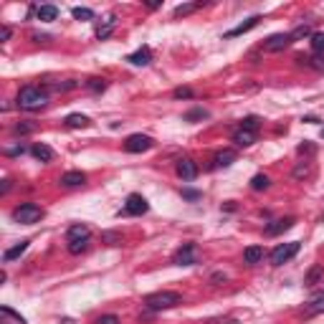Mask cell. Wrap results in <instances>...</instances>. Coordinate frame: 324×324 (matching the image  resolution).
<instances>
[{
	"mask_svg": "<svg viewBox=\"0 0 324 324\" xmlns=\"http://www.w3.org/2000/svg\"><path fill=\"white\" fill-rule=\"evenodd\" d=\"M84 183H86V175L81 170H71V172L61 175V185L64 188H81Z\"/></svg>",
	"mask_w": 324,
	"mask_h": 324,
	"instance_id": "obj_13",
	"label": "cell"
},
{
	"mask_svg": "<svg viewBox=\"0 0 324 324\" xmlns=\"http://www.w3.org/2000/svg\"><path fill=\"white\" fill-rule=\"evenodd\" d=\"M36 18L43 21V23H51V21L58 18V8L56 5H40V8H36Z\"/></svg>",
	"mask_w": 324,
	"mask_h": 324,
	"instance_id": "obj_18",
	"label": "cell"
},
{
	"mask_svg": "<svg viewBox=\"0 0 324 324\" xmlns=\"http://www.w3.org/2000/svg\"><path fill=\"white\" fill-rule=\"evenodd\" d=\"M26 152V147H13V150H5V155L8 157H15V155H23Z\"/></svg>",
	"mask_w": 324,
	"mask_h": 324,
	"instance_id": "obj_40",
	"label": "cell"
},
{
	"mask_svg": "<svg viewBox=\"0 0 324 324\" xmlns=\"http://www.w3.org/2000/svg\"><path fill=\"white\" fill-rule=\"evenodd\" d=\"M183 198L185 200H200V193L198 190H190V188H183Z\"/></svg>",
	"mask_w": 324,
	"mask_h": 324,
	"instance_id": "obj_36",
	"label": "cell"
},
{
	"mask_svg": "<svg viewBox=\"0 0 324 324\" xmlns=\"http://www.w3.org/2000/svg\"><path fill=\"white\" fill-rule=\"evenodd\" d=\"M31 155H33L38 162H51V160H53V150H51L48 145H40V142L31 147Z\"/></svg>",
	"mask_w": 324,
	"mask_h": 324,
	"instance_id": "obj_19",
	"label": "cell"
},
{
	"mask_svg": "<svg viewBox=\"0 0 324 324\" xmlns=\"http://www.w3.org/2000/svg\"><path fill=\"white\" fill-rule=\"evenodd\" d=\"M307 175H309V167L307 165H301V167L294 170V177H307Z\"/></svg>",
	"mask_w": 324,
	"mask_h": 324,
	"instance_id": "obj_38",
	"label": "cell"
},
{
	"mask_svg": "<svg viewBox=\"0 0 324 324\" xmlns=\"http://www.w3.org/2000/svg\"><path fill=\"white\" fill-rule=\"evenodd\" d=\"M10 33H13V31H10L8 26H3V28H0V38H3V43H5V40L10 38Z\"/></svg>",
	"mask_w": 324,
	"mask_h": 324,
	"instance_id": "obj_41",
	"label": "cell"
},
{
	"mask_svg": "<svg viewBox=\"0 0 324 324\" xmlns=\"http://www.w3.org/2000/svg\"><path fill=\"white\" fill-rule=\"evenodd\" d=\"M233 142L238 145V147H251L253 142H256V132H248V129H236L233 132Z\"/></svg>",
	"mask_w": 324,
	"mask_h": 324,
	"instance_id": "obj_17",
	"label": "cell"
},
{
	"mask_svg": "<svg viewBox=\"0 0 324 324\" xmlns=\"http://www.w3.org/2000/svg\"><path fill=\"white\" fill-rule=\"evenodd\" d=\"M301 121H309V124H317V121H319V119H317V117H304V119H301Z\"/></svg>",
	"mask_w": 324,
	"mask_h": 324,
	"instance_id": "obj_44",
	"label": "cell"
},
{
	"mask_svg": "<svg viewBox=\"0 0 324 324\" xmlns=\"http://www.w3.org/2000/svg\"><path fill=\"white\" fill-rule=\"evenodd\" d=\"M258 124H261V119H258L256 114H251V117H246V119H241V129H248V132H256V129H258Z\"/></svg>",
	"mask_w": 324,
	"mask_h": 324,
	"instance_id": "obj_29",
	"label": "cell"
},
{
	"mask_svg": "<svg viewBox=\"0 0 324 324\" xmlns=\"http://www.w3.org/2000/svg\"><path fill=\"white\" fill-rule=\"evenodd\" d=\"M258 21H261V15H251V18H248L246 23H241V26H236L233 31H228V33H226L223 38H236V36H243V33H248L251 28H256V26H258Z\"/></svg>",
	"mask_w": 324,
	"mask_h": 324,
	"instance_id": "obj_14",
	"label": "cell"
},
{
	"mask_svg": "<svg viewBox=\"0 0 324 324\" xmlns=\"http://www.w3.org/2000/svg\"><path fill=\"white\" fill-rule=\"evenodd\" d=\"M322 139H324V129H322Z\"/></svg>",
	"mask_w": 324,
	"mask_h": 324,
	"instance_id": "obj_45",
	"label": "cell"
},
{
	"mask_svg": "<svg viewBox=\"0 0 324 324\" xmlns=\"http://www.w3.org/2000/svg\"><path fill=\"white\" fill-rule=\"evenodd\" d=\"M127 61H129L132 66H147V64L152 61V51H150V46L137 48L134 53H129V56H127Z\"/></svg>",
	"mask_w": 324,
	"mask_h": 324,
	"instance_id": "obj_10",
	"label": "cell"
},
{
	"mask_svg": "<svg viewBox=\"0 0 324 324\" xmlns=\"http://www.w3.org/2000/svg\"><path fill=\"white\" fill-rule=\"evenodd\" d=\"M99 324H119V319H117L114 314H107V317H102V319H99Z\"/></svg>",
	"mask_w": 324,
	"mask_h": 324,
	"instance_id": "obj_39",
	"label": "cell"
},
{
	"mask_svg": "<svg viewBox=\"0 0 324 324\" xmlns=\"http://www.w3.org/2000/svg\"><path fill=\"white\" fill-rule=\"evenodd\" d=\"M183 304V296L177 291H155L150 296H145V307L152 312H162V309H175Z\"/></svg>",
	"mask_w": 324,
	"mask_h": 324,
	"instance_id": "obj_2",
	"label": "cell"
},
{
	"mask_svg": "<svg viewBox=\"0 0 324 324\" xmlns=\"http://www.w3.org/2000/svg\"><path fill=\"white\" fill-rule=\"evenodd\" d=\"M322 218H324V215H322Z\"/></svg>",
	"mask_w": 324,
	"mask_h": 324,
	"instance_id": "obj_46",
	"label": "cell"
},
{
	"mask_svg": "<svg viewBox=\"0 0 324 324\" xmlns=\"http://www.w3.org/2000/svg\"><path fill=\"white\" fill-rule=\"evenodd\" d=\"M319 279H324V266L314 264V266L307 271V276H304V286H314V284H319Z\"/></svg>",
	"mask_w": 324,
	"mask_h": 324,
	"instance_id": "obj_21",
	"label": "cell"
},
{
	"mask_svg": "<svg viewBox=\"0 0 324 324\" xmlns=\"http://www.w3.org/2000/svg\"><path fill=\"white\" fill-rule=\"evenodd\" d=\"M71 15H74V18H76V21H91V18H94V10H91V8H74V10H71Z\"/></svg>",
	"mask_w": 324,
	"mask_h": 324,
	"instance_id": "obj_27",
	"label": "cell"
},
{
	"mask_svg": "<svg viewBox=\"0 0 324 324\" xmlns=\"http://www.w3.org/2000/svg\"><path fill=\"white\" fill-rule=\"evenodd\" d=\"M28 243L31 241H21L18 246H13V248H8L5 253H3V261L5 264H10V261H15V258H21L23 253H26V248H28Z\"/></svg>",
	"mask_w": 324,
	"mask_h": 324,
	"instance_id": "obj_20",
	"label": "cell"
},
{
	"mask_svg": "<svg viewBox=\"0 0 324 324\" xmlns=\"http://www.w3.org/2000/svg\"><path fill=\"white\" fill-rule=\"evenodd\" d=\"M152 145H155V139H152L150 134H142V132H137V134H129V137L124 139V150H127V152H132V155L147 152Z\"/></svg>",
	"mask_w": 324,
	"mask_h": 324,
	"instance_id": "obj_5",
	"label": "cell"
},
{
	"mask_svg": "<svg viewBox=\"0 0 324 324\" xmlns=\"http://www.w3.org/2000/svg\"><path fill=\"white\" fill-rule=\"evenodd\" d=\"M299 253V241H289V243H279L274 251H271V266H284L286 261H291L294 256Z\"/></svg>",
	"mask_w": 324,
	"mask_h": 324,
	"instance_id": "obj_4",
	"label": "cell"
},
{
	"mask_svg": "<svg viewBox=\"0 0 324 324\" xmlns=\"http://www.w3.org/2000/svg\"><path fill=\"white\" fill-rule=\"evenodd\" d=\"M86 251V241H76V243H69V253H74V256H79Z\"/></svg>",
	"mask_w": 324,
	"mask_h": 324,
	"instance_id": "obj_35",
	"label": "cell"
},
{
	"mask_svg": "<svg viewBox=\"0 0 324 324\" xmlns=\"http://www.w3.org/2000/svg\"><path fill=\"white\" fill-rule=\"evenodd\" d=\"M213 162H215V167H228V165L236 162V152L233 150H223V152H218L213 157Z\"/></svg>",
	"mask_w": 324,
	"mask_h": 324,
	"instance_id": "obj_25",
	"label": "cell"
},
{
	"mask_svg": "<svg viewBox=\"0 0 324 324\" xmlns=\"http://www.w3.org/2000/svg\"><path fill=\"white\" fill-rule=\"evenodd\" d=\"M294 223H296V218H279V220H274V223L266 226V236H279L284 231H289Z\"/></svg>",
	"mask_w": 324,
	"mask_h": 324,
	"instance_id": "obj_12",
	"label": "cell"
},
{
	"mask_svg": "<svg viewBox=\"0 0 324 324\" xmlns=\"http://www.w3.org/2000/svg\"><path fill=\"white\" fill-rule=\"evenodd\" d=\"M309 43H312V51H314V53H322L324 51V33H312V36H309Z\"/></svg>",
	"mask_w": 324,
	"mask_h": 324,
	"instance_id": "obj_28",
	"label": "cell"
},
{
	"mask_svg": "<svg viewBox=\"0 0 324 324\" xmlns=\"http://www.w3.org/2000/svg\"><path fill=\"white\" fill-rule=\"evenodd\" d=\"M309 36H312V28H309V26H299V28H294V31H291V40L309 38Z\"/></svg>",
	"mask_w": 324,
	"mask_h": 324,
	"instance_id": "obj_31",
	"label": "cell"
},
{
	"mask_svg": "<svg viewBox=\"0 0 324 324\" xmlns=\"http://www.w3.org/2000/svg\"><path fill=\"white\" fill-rule=\"evenodd\" d=\"M102 241L107 243V246H117L121 238H119V233H114V231H107V233H102Z\"/></svg>",
	"mask_w": 324,
	"mask_h": 324,
	"instance_id": "obj_33",
	"label": "cell"
},
{
	"mask_svg": "<svg viewBox=\"0 0 324 324\" xmlns=\"http://www.w3.org/2000/svg\"><path fill=\"white\" fill-rule=\"evenodd\" d=\"M269 185H271L269 175H253V180H251V190H266Z\"/></svg>",
	"mask_w": 324,
	"mask_h": 324,
	"instance_id": "obj_26",
	"label": "cell"
},
{
	"mask_svg": "<svg viewBox=\"0 0 324 324\" xmlns=\"http://www.w3.org/2000/svg\"><path fill=\"white\" fill-rule=\"evenodd\" d=\"M86 89H89V91H94V94H99V91H104V89H107V81H104V79H89V81H86Z\"/></svg>",
	"mask_w": 324,
	"mask_h": 324,
	"instance_id": "obj_30",
	"label": "cell"
},
{
	"mask_svg": "<svg viewBox=\"0 0 324 324\" xmlns=\"http://www.w3.org/2000/svg\"><path fill=\"white\" fill-rule=\"evenodd\" d=\"M319 312H324V291H319V294H314L309 301H307V307H304V317H317Z\"/></svg>",
	"mask_w": 324,
	"mask_h": 324,
	"instance_id": "obj_11",
	"label": "cell"
},
{
	"mask_svg": "<svg viewBox=\"0 0 324 324\" xmlns=\"http://www.w3.org/2000/svg\"><path fill=\"white\" fill-rule=\"evenodd\" d=\"M64 124H66V127H71V129H84V127H89V124H91V119H89L86 114H69V117L64 119Z\"/></svg>",
	"mask_w": 324,
	"mask_h": 324,
	"instance_id": "obj_22",
	"label": "cell"
},
{
	"mask_svg": "<svg viewBox=\"0 0 324 324\" xmlns=\"http://www.w3.org/2000/svg\"><path fill=\"white\" fill-rule=\"evenodd\" d=\"M243 261H246L248 266L261 264V261H264V246H248V248L243 251Z\"/></svg>",
	"mask_w": 324,
	"mask_h": 324,
	"instance_id": "obj_15",
	"label": "cell"
},
{
	"mask_svg": "<svg viewBox=\"0 0 324 324\" xmlns=\"http://www.w3.org/2000/svg\"><path fill=\"white\" fill-rule=\"evenodd\" d=\"M210 281H226V274H213V276H210Z\"/></svg>",
	"mask_w": 324,
	"mask_h": 324,
	"instance_id": "obj_42",
	"label": "cell"
},
{
	"mask_svg": "<svg viewBox=\"0 0 324 324\" xmlns=\"http://www.w3.org/2000/svg\"><path fill=\"white\" fill-rule=\"evenodd\" d=\"M114 26H117V18H114V15H109V18L104 21V26H99V28H96V38H99V40L109 38V36H112V31H114Z\"/></svg>",
	"mask_w": 324,
	"mask_h": 324,
	"instance_id": "obj_24",
	"label": "cell"
},
{
	"mask_svg": "<svg viewBox=\"0 0 324 324\" xmlns=\"http://www.w3.org/2000/svg\"><path fill=\"white\" fill-rule=\"evenodd\" d=\"M160 5H162V3H157V0H150V3H147V8H150V10H157Z\"/></svg>",
	"mask_w": 324,
	"mask_h": 324,
	"instance_id": "obj_43",
	"label": "cell"
},
{
	"mask_svg": "<svg viewBox=\"0 0 324 324\" xmlns=\"http://www.w3.org/2000/svg\"><path fill=\"white\" fill-rule=\"evenodd\" d=\"M205 117H208V112H205V109H200V107H198V109H193V112H188V114H185V121L205 119Z\"/></svg>",
	"mask_w": 324,
	"mask_h": 324,
	"instance_id": "obj_34",
	"label": "cell"
},
{
	"mask_svg": "<svg viewBox=\"0 0 324 324\" xmlns=\"http://www.w3.org/2000/svg\"><path fill=\"white\" fill-rule=\"evenodd\" d=\"M10 218H13L15 223L31 226V223H38L40 218H43V208L36 205V202H23V205H18V208L10 213Z\"/></svg>",
	"mask_w": 324,
	"mask_h": 324,
	"instance_id": "obj_3",
	"label": "cell"
},
{
	"mask_svg": "<svg viewBox=\"0 0 324 324\" xmlns=\"http://www.w3.org/2000/svg\"><path fill=\"white\" fill-rule=\"evenodd\" d=\"M175 172H177V175H180L185 183H190V180H195V177H198V165H195L193 160H188V157H185V160H177V165H175Z\"/></svg>",
	"mask_w": 324,
	"mask_h": 324,
	"instance_id": "obj_9",
	"label": "cell"
},
{
	"mask_svg": "<svg viewBox=\"0 0 324 324\" xmlns=\"http://www.w3.org/2000/svg\"><path fill=\"white\" fill-rule=\"evenodd\" d=\"M200 8H202V3H183V5H177V8L172 10V15H175V18H185V15L200 10Z\"/></svg>",
	"mask_w": 324,
	"mask_h": 324,
	"instance_id": "obj_23",
	"label": "cell"
},
{
	"mask_svg": "<svg viewBox=\"0 0 324 324\" xmlns=\"http://www.w3.org/2000/svg\"><path fill=\"white\" fill-rule=\"evenodd\" d=\"M172 99H193V89H188V86H177V89L172 91Z\"/></svg>",
	"mask_w": 324,
	"mask_h": 324,
	"instance_id": "obj_32",
	"label": "cell"
},
{
	"mask_svg": "<svg viewBox=\"0 0 324 324\" xmlns=\"http://www.w3.org/2000/svg\"><path fill=\"white\" fill-rule=\"evenodd\" d=\"M48 104V94L40 89V86H23L18 91V107L26 109V112H36L43 109Z\"/></svg>",
	"mask_w": 324,
	"mask_h": 324,
	"instance_id": "obj_1",
	"label": "cell"
},
{
	"mask_svg": "<svg viewBox=\"0 0 324 324\" xmlns=\"http://www.w3.org/2000/svg\"><path fill=\"white\" fill-rule=\"evenodd\" d=\"M147 210H150V202L145 200L139 193L127 195V202H124V213H127V215H145Z\"/></svg>",
	"mask_w": 324,
	"mask_h": 324,
	"instance_id": "obj_7",
	"label": "cell"
},
{
	"mask_svg": "<svg viewBox=\"0 0 324 324\" xmlns=\"http://www.w3.org/2000/svg\"><path fill=\"white\" fill-rule=\"evenodd\" d=\"M172 264H177V266H193V264H198L195 243H183V246L175 251V256H172Z\"/></svg>",
	"mask_w": 324,
	"mask_h": 324,
	"instance_id": "obj_6",
	"label": "cell"
},
{
	"mask_svg": "<svg viewBox=\"0 0 324 324\" xmlns=\"http://www.w3.org/2000/svg\"><path fill=\"white\" fill-rule=\"evenodd\" d=\"M66 238H69V243L89 241V226H84V223H76V226H71V228L66 231Z\"/></svg>",
	"mask_w": 324,
	"mask_h": 324,
	"instance_id": "obj_16",
	"label": "cell"
},
{
	"mask_svg": "<svg viewBox=\"0 0 324 324\" xmlns=\"http://www.w3.org/2000/svg\"><path fill=\"white\" fill-rule=\"evenodd\" d=\"M33 129H36L33 124H18V127H15V134H31Z\"/></svg>",
	"mask_w": 324,
	"mask_h": 324,
	"instance_id": "obj_37",
	"label": "cell"
},
{
	"mask_svg": "<svg viewBox=\"0 0 324 324\" xmlns=\"http://www.w3.org/2000/svg\"><path fill=\"white\" fill-rule=\"evenodd\" d=\"M294 40H291V33H274L271 38L264 43V51H269V53H276V51H284L286 46H291Z\"/></svg>",
	"mask_w": 324,
	"mask_h": 324,
	"instance_id": "obj_8",
	"label": "cell"
}]
</instances>
